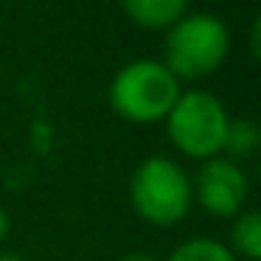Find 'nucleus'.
Listing matches in <instances>:
<instances>
[{
    "instance_id": "5",
    "label": "nucleus",
    "mask_w": 261,
    "mask_h": 261,
    "mask_svg": "<svg viewBox=\"0 0 261 261\" xmlns=\"http://www.w3.org/2000/svg\"><path fill=\"white\" fill-rule=\"evenodd\" d=\"M191 191L205 214L216 216V219H233L244 211L250 182L236 160L216 154V158L199 163L191 180Z\"/></svg>"
},
{
    "instance_id": "4",
    "label": "nucleus",
    "mask_w": 261,
    "mask_h": 261,
    "mask_svg": "<svg viewBox=\"0 0 261 261\" xmlns=\"http://www.w3.org/2000/svg\"><path fill=\"white\" fill-rule=\"evenodd\" d=\"M227 124H230V115L225 104L208 90L180 93L171 113L166 115V132L174 149L199 163L222 154Z\"/></svg>"
},
{
    "instance_id": "2",
    "label": "nucleus",
    "mask_w": 261,
    "mask_h": 261,
    "mask_svg": "<svg viewBox=\"0 0 261 261\" xmlns=\"http://www.w3.org/2000/svg\"><path fill=\"white\" fill-rule=\"evenodd\" d=\"M227 51L230 31L225 20L208 12H188L166 31L160 62L180 82H197L219 70L227 59Z\"/></svg>"
},
{
    "instance_id": "10",
    "label": "nucleus",
    "mask_w": 261,
    "mask_h": 261,
    "mask_svg": "<svg viewBox=\"0 0 261 261\" xmlns=\"http://www.w3.org/2000/svg\"><path fill=\"white\" fill-rule=\"evenodd\" d=\"M9 230H12V216H9L6 208H0V244L6 242Z\"/></svg>"
},
{
    "instance_id": "11",
    "label": "nucleus",
    "mask_w": 261,
    "mask_h": 261,
    "mask_svg": "<svg viewBox=\"0 0 261 261\" xmlns=\"http://www.w3.org/2000/svg\"><path fill=\"white\" fill-rule=\"evenodd\" d=\"M121 261H160V258H154L152 253H141V250H135V253H126Z\"/></svg>"
},
{
    "instance_id": "3",
    "label": "nucleus",
    "mask_w": 261,
    "mask_h": 261,
    "mask_svg": "<svg viewBox=\"0 0 261 261\" xmlns=\"http://www.w3.org/2000/svg\"><path fill=\"white\" fill-rule=\"evenodd\" d=\"M129 202L143 222L154 227H171L186 219L194 205L191 177L177 160L152 154L132 171Z\"/></svg>"
},
{
    "instance_id": "7",
    "label": "nucleus",
    "mask_w": 261,
    "mask_h": 261,
    "mask_svg": "<svg viewBox=\"0 0 261 261\" xmlns=\"http://www.w3.org/2000/svg\"><path fill=\"white\" fill-rule=\"evenodd\" d=\"M233 253L244 255L247 261L261 258V216L258 211H242L233 216V230H230Z\"/></svg>"
},
{
    "instance_id": "8",
    "label": "nucleus",
    "mask_w": 261,
    "mask_h": 261,
    "mask_svg": "<svg viewBox=\"0 0 261 261\" xmlns=\"http://www.w3.org/2000/svg\"><path fill=\"white\" fill-rule=\"evenodd\" d=\"M166 261H239V255L230 247H225L216 239H186L182 244H177L171 250V255Z\"/></svg>"
},
{
    "instance_id": "1",
    "label": "nucleus",
    "mask_w": 261,
    "mask_h": 261,
    "mask_svg": "<svg viewBox=\"0 0 261 261\" xmlns=\"http://www.w3.org/2000/svg\"><path fill=\"white\" fill-rule=\"evenodd\" d=\"M180 93V79L160 59H135L115 70L110 82V107L129 124H158L166 121Z\"/></svg>"
},
{
    "instance_id": "12",
    "label": "nucleus",
    "mask_w": 261,
    "mask_h": 261,
    "mask_svg": "<svg viewBox=\"0 0 261 261\" xmlns=\"http://www.w3.org/2000/svg\"><path fill=\"white\" fill-rule=\"evenodd\" d=\"M0 261H25V258L17 253H0Z\"/></svg>"
},
{
    "instance_id": "9",
    "label": "nucleus",
    "mask_w": 261,
    "mask_h": 261,
    "mask_svg": "<svg viewBox=\"0 0 261 261\" xmlns=\"http://www.w3.org/2000/svg\"><path fill=\"white\" fill-rule=\"evenodd\" d=\"M258 126L253 124L250 118H230V124H227V135H225V149L222 152H227V158L230 160H242V158H250V154H255V149H258Z\"/></svg>"
},
{
    "instance_id": "6",
    "label": "nucleus",
    "mask_w": 261,
    "mask_h": 261,
    "mask_svg": "<svg viewBox=\"0 0 261 261\" xmlns=\"http://www.w3.org/2000/svg\"><path fill=\"white\" fill-rule=\"evenodd\" d=\"M124 14L146 31H169L188 14V0H121Z\"/></svg>"
}]
</instances>
